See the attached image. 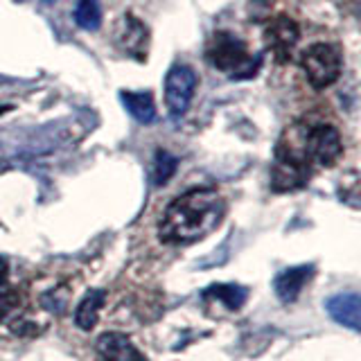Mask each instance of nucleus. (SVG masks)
Wrapping results in <instances>:
<instances>
[{"mask_svg": "<svg viewBox=\"0 0 361 361\" xmlns=\"http://www.w3.org/2000/svg\"><path fill=\"white\" fill-rule=\"evenodd\" d=\"M314 267L312 264H302V267H293L282 271V274L276 278V293L282 302H293L298 298V293L302 291V287L307 285V280L312 276Z\"/></svg>", "mask_w": 361, "mask_h": 361, "instance_id": "obj_9", "label": "nucleus"}, {"mask_svg": "<svg viewBox=\"0 0 361 361\" xmlns=\"http://www.w3.org/2000/svg\"><path fill=\"white\" fill-rule=\"evenodd\" d=\"M300 39L298 23L289 16H276L274 20L264 27V43L267 50L274 54L278 63H287L293 54V48Z\"/></svg>", "mask_w": 361, "mask_h": 361, "instance_id": "obj_5", "label": "nucleus"}, {"mask_svg": "<svg viewBox=\"0 0 361 361\" xmlns=\"http://www.w3.org/2000/svg\"><path fill=\"white\" fill-rule=\"evenodd\" d=\"M20 305V296L18 291L9 285V282H5V285H0V321L9 319L11 314H14L18 310Z\"/></svg>", "mask_w": 361, "mask_h": 361, "instance_id": "obj_16", "label": "nucleus"}, {"mask_svg": "<svg viewBox=\"0 0 361 361\" xmlns=\"http://www.w3.org/2000/svg\"><path fill=\"white\" fill-rule=\"evenodd\" d=\"M176 158L172 154L167 152H158L156 154V163H154V180L156 185H163L169 180V176H172L176 172Z\"/></svg>", "mask_w": 361, "mask_h": 361, "instance_id": "obj_15", "label": "nucleus"}, {"mask_svg": "<svg viewBox=\"0 0 361 361\" xmlns=\"http://www.w3.org/2000/svg\"><path fill=\"white\" fill-rule=\"evenodd\" d=\"M104 298H106L104 291L93 289L86 293L82 302H79V307L75 312V323L82 327V330H90V327L97 323V314L102 310V305H104Z\"/></svg>", "mask_w": 361, "mask_h": 361, "instance_id": "obj_12", "label": "nucleus"}, {"mask_svg": "<svg viewBox=\"0 0 361 361\" xmlns=\"http://www.w3.org/2000/svg\"><path fill=\"white\" fill-rule=\"evenodd\" d=\"M343 152L341 135L330 124H319V127H310L307 133V158L310 163H316L321 167H330L338 161Z\"/></svg>", "mask_w": 361, "mask_h": 361, "instance_id": "obj_6", "label": "nucleus"}, {"mask_svg": "<svg viewBox=\"0 0 361 361\" xmlns=\"http://www.w3.org/2000/svg\"><path fill=\"white\" fill-rule=\"evenodd\" d=\"M246 296H248V291L240 285H214L203 291V298L206 300H219L231 310H240Z\"/></svg>", "mask_w": 361, "mask_h": 361, "instance_id": "obj_13", "label": "nucleus"}, {"mask_svg": "<svg viewBox=\"0 0 361 361\" xmlns=\"http://www.w3.org/2000/svg\"><path fill=\"white\" fill-rule=\"evenodd\" d=\"M97 357L99 361H147L120 332H106L97 338Z\"/></svg>", "mask_w": 361, "mask_h": 361, "instance_id": "obj_8", "label": "nucleus"}, {"mask_svg": "<svg viewBox=\"0 0 361 361\" xmlns=\"http://www.w3.org/2000/svg\"><path fill=\"white\" fill-rule=\"evenodd\" d=\"M327 312L330 316L350 330H359L361 325V310H359V296L357 293H341L327 300Z\"/></svg>", "mask_w": 361, "mask_h": 361, "instance_id": "obj_10", "label": "nucleus"}, {"mask_svg": "<svg viewBox=\"0 0 361 361\" xmlns=\"http://www.w3.org/2000/svg\"><path fill=\"white\" fill-rule=\"evenodd\" d=\"M300 66L305 75H307V82L314 88H327L332 86L338 75H341V59H338V52L327 43H314L300 56Z\"/></svg>", "mask_w": 361, "mask_h": 361, "instance_id": "obj_3", "label": "nucleus"}, {"mask_svg": "<svg viewBox=\"0 0 361 361\" xmlns=\"http://www.w3.org/2000/svg\"><path fill=\"white\" fill-rule=\"evenodd\" d=\"M206 59L217 68V71L231 73L233 79H248L257 73L259 59L253 61L248 54L244 41L233 37L231 32H217L212 34L206 48Z\"/></svg>", "mask_w": 361, "mask_h": 361, "instance_id": "obj_2", "label": "nucleus"}, {"mask_svg": "<svg viewBox=\"0 0 361 361\" xmlns=\"http://www.w3.org/2000/svg\"><path fill=\"white\" fill-rule=\"evenodd\" d=\"M75 20L82 30L95 32L102 25V9L97 0H79L75 7Z\"/></svg>", "mask_w": 361, "mask_h": 361, "instance_id": "obj_14", "label": "nucleus"}, {"mask_svg": "<svg viewBox=\"0 0 361 361\" xmlns=\"http://www.w3.org/2000/svg\"><path fill=\"white\" fill-rule=\"evenodd\" d=\"M224 199L217 190L199 188L180 195L167 206L161 221V240L167 244H192L210 235L224 217Z\"/></svg>", "mask_w": 361, "mask_h": 361, "instance_id": "obj_1", "label": "nucleus"}, {"mask_svg": "<svg viewBox=\"0 0 361 361\" xmlns=\"http://www.w3.org/2000/svg\"><path fill=\"white\" fill-rule=\"evenodd\" d=\"M147 41H149V32H147V27L138 18L127 14L120 20L118 32H116V43L124 54L133 56L135 61H145Z\"/></svg>", "mask_w": 361, "mask_h": 361, "instance_id": "obj_7", "label": "nucleus"}, {"mask_svg": "<svg viewBox=\"0 0 361 361\" xmlns=\"http://www.w3.org/2000/svg\"><path fill=\"white\" fill-rule=\"evenodd\" d=\"M197 90V75L190 66H174L165 77V102L172 116L178 118L188 111Z\"/></svg>", "mask_w": 361, "mask_h": 361, "instance_id": "obj_4", "label": "nucleus"}, {"mask_svg": "<svg viewBox=\"0 0 361 361\" xmlns=\"http://www.w3.org/2000/svg\"><path fill=\"white\" fill-rule=\"evenodd\" d=\"M45 3H54V0H45Z\"/></svg>", "mask_w": 361, "mask_h": 361, "instance_id": "obj_18", "label": "nucleus"}, {"mask_svg": "<svg viewBox=\"0 0 361 361\" xmlns=\"http://www.w3.org/2000/svg\"><path fill=\"white\" fill-rule=\"evenodd\" d=\"M5 282H7V262L0 257V285H5Z\"/></svg>", "mask_w": 361, "mask_h": 361, "instance_id": "obj_17", "label": "nucleus"}, {"mask_svg": "<svg viewBox=\"0 0 361 361\" xmlns=\"http://www.w3.org/2000/svg\"><path fill=\"white\" fill-rule=\"evenodd\" d=\"M120 99L133 120H138L142 124H149L156 120V104L149 93H127V90H122Z\"/></svg>", "mask_w": 361, "mask_h": 361, "instance_id": "obj_11", "label": "nucleus"}]
</instances>
